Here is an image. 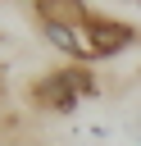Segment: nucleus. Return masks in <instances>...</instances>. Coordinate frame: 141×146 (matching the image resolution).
<instances>
[{
    "mask_svg": "<svg viewBox=\"0 0 141 146\" xmlns=\"http://www.w3.org/2000/svg\"><path fill=\"white\" fill-rule=\"evenodd\" d=\"M82 96H96V78L77 64V68H55L32 87V100L50 114H73L82 105Z\"/></svg>",
    "mask_w": 141,
    "mask_h": 146,
    "instance_id": "1",
    "label": "nucleus"
},
{
    "mask_svg": "<svg viewBox=\"0 0 141 146\" xmlns=\"http://www.w3.org/2000/svg\"><path fill=\"white\" fill-rule=\"evenodd\" d=\"M36 18L41 23H59V27H77V23H91V9L77 5V0H41Z\"/></svg>",
    "mask_w": 141,
    "mask_h": 146,
    "instance_id": "3",
    "label": "nucleus"
},
{
    "mask_svg": "<svg viewBox=\"0 0 141 146\" xmlns=\"http://www.w3.org/2000/svg\"><path fill=\"white\" fill-rule=\"evenodd\" d=\"M91 36H96V50L109 59V55H123V50H132L136 41H141V32L136 27H127V23H118V18H100V14H91Z\"/></svg>",
    "mask_w": 141,
    "mask_h": 146,
    "instance_id": "2",
    "label": "nucleus"
}]
</instances>
